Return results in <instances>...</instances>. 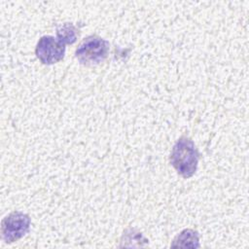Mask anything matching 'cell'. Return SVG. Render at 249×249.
Listing matches in <instances>:
<instances>
[{
  "label": "cell",
  "mask_w": 249,
  "mask_h": 249,
  "mask_svg": "<svg viewBox=\"0 0 249 249\" xmlns=\"http://www.w3.org/2000/svg\"><path fill=\"white\" fill-rule=\"evenodd\" d=\"M30 217L20 211H14L1 222V234L6 243H13L23 237L30 229Z\"/></svg>",
  "instance_id": "cell-3"
},
{
  "label": "cell",
  "mask_w": 249,
  "mask_h": 249,
  "mask_svg": "<svg viewBox=\"0 0 249 249\" xmlns=\"http://www.w3.org/2000/svg\"><path fill=\"white\" fill-rule=\"evenodd\" d=\"M172 248H198L199 237L196 231L186 229L183 230L172 241Z\"/></svg>",
  "instance_id": "cell-5"
},
{
  "label": "cell",
  "mask_w": 249,
  "mask_h": 249,
  "mask_svg": "<svg viewBox=\"0 0 249 249\" xmlns=\"http://www.w3.org/2000/svg\"><path fill=\"white\" fill-rule=\"evenodd\" d=\"M110 44L107 40L97 35H90L76 49L75 56L81 64L91 66L102 62L108 56Z\"/></svg>",
  "instance_id": "cell-2"
},
{
  "label": "cell",
  "mask_w": 249,
  "mask_h": 249,
  "mask_svg": "<svg viewBox=\"0 0 249 249\" xmlns=\"http://www.w3.org/2000/svg\"><path fill=\"white\" fill-rule=\"evenodd\" d=\"M78 35L77 27L71 22L63 23L56 29V39L65 46L74 44L77 41Z\"/></svg>",
  "instance_id": "cell-6"
},
{
  "label": "cell",
  "mask_w": 249,
  "mask_h": 249,
  "mask_svg": "<svg viewBox=\"0 0 249 249\" xmlns=\"http://www.w3.org/2000/svg\"><path fill=\"white\" fill-rule=\"evenodd\" d=\"M169 160L179 175L183 178H190L196 171L199 154L194 141L182 136L174 144Z\"/></svg>",
  "instance_id": "cell-1"
},
{
  "label": "cell",
  "mask_w": 249,
  "mask_h": 249,
  "mask_svg": "<svg viewBox=\"0 0 249 249\" xmlns=\"http://www.w3.org/2000/svg\"><path fill=\"white\" fill-rule=\"evenodd\" d=\"M65 51L66 47L63 43L51 35H46L39 39L35 54L43 64L51 65L62 60Z\"/></svg>",
  "instance_id": "cell-4"
}]
</instances>
